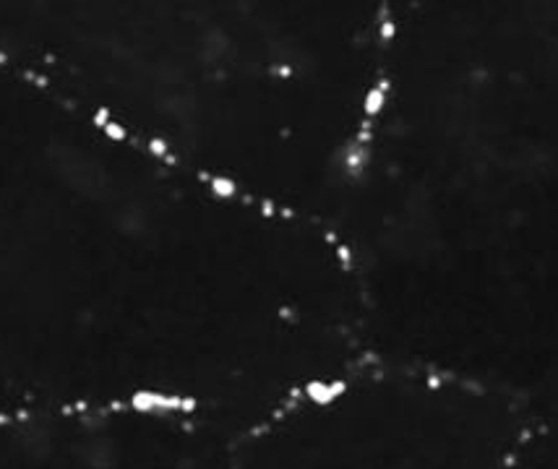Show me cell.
Masks as SVG:
<instances>
[{
	"label": "cell",
	"mask_w": 558,
	"mask_h": 469,
	"mask_svg": "<svg viewBox=\"0 0 558 469\" xmlns=\"http://www.w3.org/2000/svg\"><path fill=\"white\" fill-rule=\"evenodd\" d=\"M335 235L371 360L558 422V3L389 5Z\"/></svg>",
	"instance_id": "1"
},
{
	"label": "cell",
	"mask_w": 558,
	"mask_h": 469,
	"mask_svg": "<svg viewBox=\"0 0 558 469\" xmlns=\"http://www.w3.org/2000/svg\"><path fill=\"white\" fill-rule=\"evenodd\" d=\"M149 32L159 157L335 233L381 99L389 5H178Z\"/></svg>",
	"instance_id": "2"
},
{
	"label": "cell",
	"mask_w": 558,
	"mask_h": 469,
	"mask_svg": "<svg viewBox=\"0 0 558 469\" xmlns=\"http://www.w3.org/2000/svg\"><path fill=\"white\" fill-rule=\"evenodd\" d=\"M533 428L504 396L368 360L238 435L228 469H509Z\"/></svg>",
	"instance_id": "3"
}]
</instances>
